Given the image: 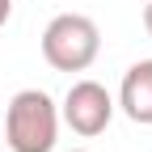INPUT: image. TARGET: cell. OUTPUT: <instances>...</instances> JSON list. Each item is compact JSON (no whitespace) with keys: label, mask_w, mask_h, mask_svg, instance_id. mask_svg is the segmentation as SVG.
<instances>
[{"label":"cell","mask_w":152,"mask_h":152,"mask_svg":"<svg viewBox=\"0 0 152 152\" xmlns=\"http://www.w3.org/2000/svg\"><path fill=\"white\" fill-rule=\"evenodd\" d=\"M59 135V110L42 89L13 93L4 110V144L13 152H51Z\"/></svg>","instance_id":"obj_1"},{"label":"cell","mask_w":152,"mask_h":152,"mask_svg":"<svg viewBox=\"0 0 152 152\" xmlns=\"http://www.w3.org/2000/svg\"><path fill=\"white\" fill-rule=\"evenodd\" d=\"M102 51V30L85 13H59L42 30V59L55 72H85Z\"/></svg>","instance_id":"obj_2"},{"label":"cell","mask_w":152,"mask_h":152,"mask_svg":"<svg viewBox=\"0 0 152 152\" xmlns=\"http://www.w3.org/2000/svg\"><path fill=\"white\" fill-rule=\"evenodd\" d=\"M114 118V97L97 80H76L64 97V123L76 135H102Z\"/></svg>","instance_id":"obj_3"},{"label":"cell","mask_w":152,"mask_h":152,"mask_svg":"<svg viewBox=\"0 0 152 152\" xmlns=\"http://www.w3.org/2000/svg\"><path fill=\"white\" fill-rule=\"evenodd\" d=\"M118 106L131 123L152 127V59H140L127 68L123 89H118Z\"/></svg>","instance_id":"obj_4"},{"label":"cell","mask_w":152,"mask_h":152,"mask_svg":"<svg viewBox=\"0 0 152 152\" xmlns=\"http://www.w3.org/2000/svg\"><path fill=\"white\" fill-rule=\"evenodd\" d=\"M9 17H13V0H0V26L9 21Z\"/></svg>","instance_id":"obj_5"},{"label":"cell","mask_w":152,"mask_h":152,"mask_svg":"<svg viewBox=\"0 0 152 152\" xmlns=\"http://www.w3.org/2000/svg\"><path fill=\"white\" fill-rule=\"evenodd\" d=\"M144 30H148V38H152V0L144 4Z\"/></svg>","instance_id":"obj_6"}]
</instances>
